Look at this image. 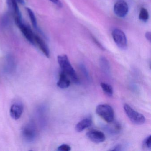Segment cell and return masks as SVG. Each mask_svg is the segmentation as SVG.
I'll return each mask as SVG.
<instances>
[{
	"label": "cell",
	"instance_id": "6da1fadb",
	"mask_svg": "<svg viewBox=\"0 0 151 151\" xmlns=\"http://www.w3.org/2000/svg\"><path fill=\"white\" fill-rule=\"evenodd\" d=\"M58 63L62 71L65 73L71 78L72 82L76 84L79 83V78L70 63L68 56L66 55H60L57 57Z\"/></svg>",
	"mask_w": 151,
	"mask_h": 151
},
{
	"label": "cell",
	"instance_id": "7a4b0ae2",
	"mask_svg": "<svg viewBox=\"0 0 151 151\" xmlns=\"http://www.w3.org/2000/svg\"><path fill=\"white\" fill-rule=\"evenodd\" d=\"M96 114L107 123L114 121V113L112 107L107 104H101L97 106Z\"/></svg>",
	"mask_w": 151,
	"mask_h": 151
},
{
	"label": "cell",
	"instance_id": "3957f363",
	"mask_svg": "<svg viewBox=\"0 0 151 151\" xmlns=\"http://www.w3.org/2000/svg\"><path fill=\"white\" fill-rule=\"evenodd\" d=\"M124 109L126 115L132 122L139 125L145 123L146 118L142 114L137 112L127 104H124Z\"/></svg>",
	"mask_w": 151,
	"mask_h": 151
},
{
	"label": "cell",
	"instance_id": "277c9868",
	"mask_svg": "<svg viewBox=\"0 0 151 151\" xmlns=\"http://www.w3.org/2000/svg\"><path fill=\"white\" fill-rule=\"evenodd\" d=\"M112 37L115 43L119 48L125 50L128 46L127 37L124 32L119 29H115L112 32Z\"/></svg>",
	"mask_w": 151,
	"mask_h": 151
},
{
	"label": "cell",
	"instance_id": "5b68a950",
	"mask_svg": "<svg viewBox=\"0 0 151 151\" xmlns=\"http://www.w3.org/2000/svg\"><path fill=\"white\" fill-rule=\"evenodd\" d=\"M15 21L17 26L19 28L25 38L31 44L34 45V36L35 34L33 33L31 29L23 22L22 18L21 19L15 18Z\"/></svg>",
	"mask_w": 151,
	"mask_h": 151
},
{
	"label": "cell",
	"instance_id": "8992f818",
	"mask_svg": "<svg viewBox=\"0 0 151 151\" xmlns=\"http://www.w3.org/2000/svg\"><path fill=\"white\" fill-rule=\"evenodd\" d=\"M22 134L24 139L28 142L35 140L37 136V131L35 125L32 122L27 124L23 128Z\"/></svg>",
	"mask_w": 151,
	"mask_h": 151
},
{
	"label": "cell",
	"instance_id": "52a82bcc",
	"mask_svg": "<svg viewBox=\"0 0 151 151\" xmlns=\"http://www.w3.org/2000/svg\"><path fill=\"white\" fill-rule=\"evenodd\" d=\"M114 12L118 17H124L129 12L128 4L124 0H118L114 6Z\"/></svg>",
	"mask_w": 151,
	"mask_h": 151
},
{
	"label": "cell",
	"instance_id": "ba28073f",
	"mask_svg": "<svg viewBox=\"0 0 151 151\" xmlns=\"http://www.w3.org/2000/svg\"><path fill=\"white\" fill-rule=\"evenodd\" d=\"M86 136L91 141L95 143H102L106 139L105 134L99 131H90L86 133Z\"/></svg>",
	"mask_w": 151,
	"mask_h": 151
},
{
	"label": "cell",
	"instance_id": "9c48e42d",
	"mask_svg": "<svg viewBox=\"0 0 151 151\" xmlns=\"http://www.w3.org/2000/svg\"><path fill=\"white\" fill-rule=\"evenodd\" d=\"M23 110V105L20 102H16L10 108V116L14 120H18L22 116Z\"/></svg>",
	"mask_w": 151,
	"mask_h": 151
},
{
	"label": "cell",
	"instance_id": "30bf717a",
	"mask_svg": "<svg viewBox=\"0 0 151 151\" xmlns=\"http://www.w3.org/2000/svg\"><path fill=\"white\" fill-rule=\"evenodd\" d=\"M34 45L37 46L46 57L47 58L50 57V51L46 43L40 37L36 34L34 36Z\"/></svg>",
	"mask_w": 151,
	"mask_h": 151
},
{
	"label": "cell",
	"instance_id": "8fae6325",
	"mask_svg": "<svg viewBox=\"0 0 151 151\" xmlns=\"http://www.w3.org/2000/svg\"><path fill=\"white\" fill-rule=\"evenodd\" d=\"M9 8L14 14L15 18H22V14L17 0H6Z\"/></svg>",
	"mask_w": 151,
	"mask_h": 151
},
{
	"label": "cell",
	"instance_id": "7c38bea8",
	"mask_svg": "<svg viewBox=\"0 0 151 151\" xmlns=\"http://www.w3.org/2000/svg\"><path fill=\"white\" fill-rule=\"evenodd\" d=\"M70 80L68 78V76L63 71H61L57 83V86L61 89H66L70 86Z\"/></svg>",
	"mask_w": 151,
	"mask_h": 151
},
{
	"label": "cell",
	"instance_id": "4fadbf2b",
	"mask_svg": "<svg viewBox=\"0 0 151 151\" xmlns=\"http://www.w3.org/2000/svg\"><path fill=\"white\" fill-rule=\"evenodd\" d=\"M92 121L91 117H86L81 120L76 125L75 129L77 132H81L91 125Z\"/></svg>",
	"mask_w": 151,
	"mask_h": 151
},
{
	"label": "cell",
	"instance_id": "5bb4252c",
	"mask_svg": "<svg viewBox=\"0 0 151 151\" xmlns=\"http://www.w3.org/2000/svg\"><path fill=\"white\" fill-rule=\"evenodd\" d=\"M100 64L102 70L107 74H109L110 72V67L109 62L106 58L105 57H101L100 59Z\"/></svg>",
	"mask_w": 151,
	"mask_h": 151
},
{
	"label": "cell",
	"instance_id": "9a60e30c",
	"mask_svg": "<svg viewBox=\"0 0 151 151\" xmlns=\"http://www.w3.org/2000/svg\"><path fill=\"white\" fill-rule=\"evenodd\" d=\"M100 86L105 94L109 97H112L114 93L113 87L110 85L105 83H101Z\"/></svg>",
	"mask_w": 151,
	"mask_h": 151
},
{
	"label": "cell",
	"instance_id": "2e32d148",
	"mask_svg": "<svg viewBox=\"0 0 151 151\" xmlns=\"http://www.w3.org/2000/svg\"><path fill=\"white\" fill-rule=\"evenodd\" d=\"M26 9L28 13V15L29 17L30 20L32 24L35 29H38L37 22V19L34 13L32 10L29 8H26Z\"/></svg>",
	"mask_w": 151,
	"mask_h": 151
},
{
	"label": "cell",
	"instance_id": "e0dca14e",
	"mask_svg": "<svg viewBox=\"0 0 151 151\" xmlns=\"http://www.w3.org/2000/svg\"><path fill=\"white\" fill-rule=\"evenodd\" d=\"M139 18L141 21L146 22L149 18V14L148 11L146 9L142 8L140 9Z\"/></svg>",
	"mask_w": 151,
	"mask_h": 151
},
{
	"label": "cell",
	"instance_id": "ac0fdd59",
	"mask_svg": "<svg viewBox=\"0 0 151 151\" xmlns=\"http://www.w3.org/2000/svg\"><path fill=\"white\" fill-rule=\"evenodd\" d=\"M110 130L111 132L114 133H117L120 132L121 129V126L120 124L118 123L114 124L113 125H110Z\"/></svg>",
	"mask_w": 151,
	"mask_h": 151
},
{
	"label": "cell",
	"instance_id": "d6986e66",
	"mask_svg": "<svg viewBox=\"0 0 151 151\" xmlns=\"http://www.w3.org/2000/svg\"><path fill=\"white\" fill-rule=\"evenodd\" d=\"M80 68L82 72H83V74L85 76V77L88 80H90V76H89V73H88V71H87L85 66L83 64H81V65H80Z\"/></svg>",
	"mask_w": 151,
	"mask_h": 151
},
{
	"label": "cell",
	"instance_id": "ffe728a7",
	"mask_svg": "<svg viewBox=\"0 0 151 151\" xmlns=\"http://www.w3.org/2000/svg\"><path fill=\"white\" fill-rule=\"evenodd\" d=\"M71 150V147L69 145L63 144L58 147V150L60 151H69Z\"/></svg>",
	"mask_w": 151,
	"mask_h": 151
},
{
	"label": "cell",
	"instance_id": "44dd1931",
	"mask_svg": "<svg viewBox=\"0 0 151 151\" xmlns=\"http://www.w3.org/2000/svg\"><path fill=\"white\" fill-rule=\"evenodd\" d=\"M144 145L147 148H151V136H148L146 138L144 141Z\"/></svg>",
	"mask_w": 151,
	"mask_h": 151
},
{
	"label": "cell",
	"instance_id": "7402d4cb",
	"mask_svg": "<svg viewBox=\"0 0 151 151\" xmlns=\"http://www.w3.org/2000/svg\"><path fill=\"white\" fill-rule=\"evenodd\" d=\"M49 1L59 7L61 8L62 7V3L60 1V0H49Z\"/></svg>",
	"mask_w": 151,
	"mask_h": 151
},
{
	"label": "cell",
	"instance_id": "603a6c76",
	"mask_svg": "<svg viewBox=\"0 0 151 151\" xmlns=\"http://www.w3.org/2000/svg\"><path fill=\"white\" fill-rule=\"evenodd\" d=\"M145 37L147 39V40H148L149 42H151V34L150 32H146V33H145Z\"/></svg>",
	"mask_w": 151,
	"mask_h": 151
},
{
	"label": "cell",
	"instance_id": "cb8c5ba5",
	"mask_svg": "<svg viewBox=\"0 0 151 151\" xmlns=\"http://www.w3.org/2000/svg\"><path fill=\"white\" fill-rule=\"evenodd\" d=\"M122 147V146L121 145H117L114 147V149L111 150V151H121Z\"/></svg>",
	"mask_w": 151,
	"mask_h": 151
}]
</instances>
